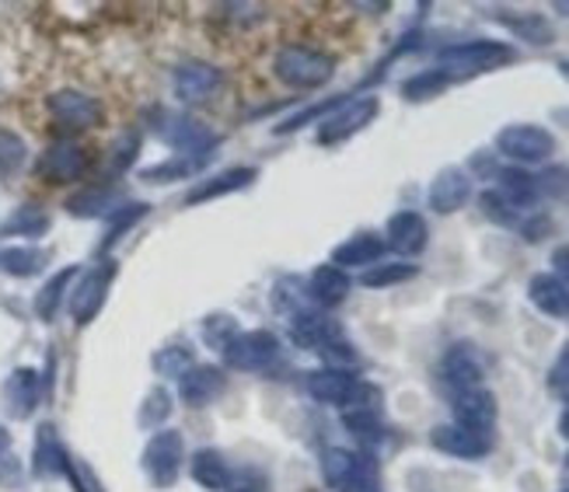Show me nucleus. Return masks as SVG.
Here are the masks:
<instances>
[{
  "mask_svg": "<svg viewBox=\"0 0 569 492\" xmlns=\"http://www.w3.org/2000/svg\"><path fill=\"white\" fill-rule=\"evenodd\" d=\"M273 73H277V81H283L293 91H315L332 81L336 60L326 53V49H315L305 42H287L277 49Z\"/></svg>",
  "mask_w": 569,
  "mask_h": 492,
  "instance_id": "nucleus-1",
  "label": "nucleus"
},
{
  "mask_svg": "<svg viewBox=\"0 0 569 492\" xmlns=\"http://www.w3.org/2000/svg\"><path fill=\"white\" fill-rule=\"evenodd\" d=\"M151 130L168 143V147H176V151H182V158L196 161V164H207L210 154H217L213 147L220 143V137L203 127L200 119H192L186 112H171V109H158L154 112V122H151Z\"/></svg>",
  "mask_w": 569,
  "mask_h": 492,
  "instance_id": "nucleus-2",
  "label": "nucleus"
},
{
  "mask_svg": "<svg viewBox=\"0 0 569 492\" xmlns=\"http://www.w3.org/2000/svg\"><path fill=\"white\" fill-rule=\"evenodd\" d=\"M321 479L336 492H378V464L350 448L321 451Z\"/></svg>",
  "mask_w": 569,
  "mask_h": 492,
  "instance_id": "nucleus-3",
  "label": "nucleus"
},
{
  "mask_svg": "<svg viewBox=\"0 0 569 492\" xmlns=\"http://www.w3.org/2000/svg\"><path fill=\"white\" fill-rule=\"evenodd\" d=\"M517 60V49L507 42H492V39H468L443 46L437 53V63L443 73H479V70H497L503 63Z\"/></svg>",
  "mask_w": 569,
  "mask_h": 492,
  "instance_id": "nucleus-4",
  "label": "nucleus"
},
{
  "mask_svg": "<svg viewBox=\"0 0 569 492\" xmlns=\"http://www.w3.org/2000/svg\"><path fill=\"white\" fill-rule=\"evenodd\" d=\"M305 391L318 405H336V409H353V405H370L367 399H375L353 371H342V367H321L305 378Z\"/></svg>",
  "mask_w": 569,
  "mask_h": 492,
  "instance_id": "nucleus-5",
  "label": "nucleus"
},
{
  "mask_svg": "<svg viewBox=\"0 0 569 492\" xmlns=\"http://www.w3.org/2000/svg\"><path fill=\"white\" fill-rule=\"evenodd\" d=\"M224 367L241 374H266L269 367H277L283 357V347L273 332L266 329H252V332H238L224 350Z\"/></svg>",
  "mask_w": 569,
  "mask_h": 492,
  "instance_id": "nucleus-6",
  "label": "nucleus"
},
{
  "mask_svg": "<svg viewBox=\"0 0 569 492\" xmlns=\"http://www.w3.org/2000/svg\"><path fill=\"white\" fill-rule=\"evenodd\" d=\"M119 273V265L112 259H102L98 265H91L88 273L78 277V283H73L70 290V318H73V325H91L98 311L106 308L109 301V290H112V280Z\"/></svg>",
  "mask_w": 569,
  "mask_h": 492,
  "instance_id": "nucleus-7",
  "label": "nucleus"
},
{
  "mask_svg": "<svg viewBox=\"0 0 569 492\" xmlns=\"http://www.w3.org/2000/svg\"><path fill=\"white\" fill-rule=\"evenodd\" d=\"M186 464V440L179 430H158L143 448V472L154 489H171Z\"/></svg>",
  "mask_w": 569,
  "mask_h": 492,
  "instance_id": "nucleus-8",
  "label": "nucleus"
},
{
  "mask_svg": "<svg viewBox=\"0 0 569 492\" xmlns=\"http://www.w3.org/2000/svg\"><path fill=\"white\" fill-rule=\"evenodd\" d=\"M378 112H381L378 94L350 98V102H342L336 112H329L326 119L318 122V143H321V147H336V143H342V140L357 137L360 130H367L370 122L378 119Z\"/></svg>",
  "mask_w": 569,
  "mask_h": 492,
  "instance_id": "nucleus-9",
  "label": "nucleus"
},
{
  "mask_svg": "<svg viewBox=\"0 0 569 492\" xmlns=\"http://www.w3.org/2000/svg\"><path fill=\"white\" fill-rule=\"evenodd\" d=\"M497 151L517 164H541L556 151V137L538 122H510L497 133Z\"/></svg>",
  "mask_w": 569,
  "mask_h": 492,
  "instance_id": "nucleus-10",
  "label": "nucleus"
},
{
  "mask_svg": "<svg viewBox=\"0 0 569 492\" xmlns=\"http://www.w3.org/2000/svg\"><path fill=\"white\" fill-rule=\"evenodd\" d=\"M91 168V154L88 147H81L78 140H53L39 154L36 161V175L49 185H70L81 182Z\"/></svg>",
  "mask_w": 569,
  "mask_h": 492,
  "instance_id": "nucleus-11",
  "label": "nucleus"
},
{
  "mask_svg": "<svg viewBox=\"0 0 569 492\" xmlns=\"http://www.w3.org/2000/svg\"><path fill=\"white\" fill-rule=\"evenodd\" d=\"M46 109H49V116H53L57 127L73 130V133L102 127V119H106V106L98 102L94 94L78 91V88H60V91H53V94L46 98Z\"/></svg>",
  "mask_w": 569,
  "mask_h": 492,
  "instance_id": "nucleus-12",
  "label": "nucleus"
},
{
  "mask_svg": "<svg viewBox=\"0 0 569 492\" xmlns=\"http://www.w3.org/2000/svg\"><path fill=\"white\" fill-rule=\"evenodd\" d=\"M171 88H176V98L186 106H200L217 98V91L224 88V70L207 63V60H182L171 73Z\"/></svg>",
  "mask_w": 569,
  "mask_h": 492,
  "instance_id": "nucleus-13",
  "label": "nucleus"
},
{
  "mask_svg": "<svg viewBox=\"0 0 569 492\" xmlns=\"http://www.w3.org/2000/svg\"><path fill=\"white\" fill-rule=\"evenodd\" d=\"M224 391H228V374H224V367H213V363H196L179 378V399L189 409L213 405Z\"/></svg>",
  "mask_w": 569,
  "mask_h": 492,
  "instance_id": "nucleus-14",
  "label": "nucleus"
},
{
  "mask_svg": "<svg viewBox=\"0 0 569 492\" xmlns=\"http://www.w3.org/2000/svg\"><path fill=\"white\" fill-rule=\"evenodd\" d=\"M430 444L448 454V458H461V461H479L492 451V436L489 433H476L468 426H458V423H443V426H433L430 433Z\"/></svg>",
  "mask_w": 569,
  "mask_h": 492,
  "instance_id": "nucleus-15",
  "label": "nucleus"
},
{
  "mask_svg": "<svg viewBox=\"0 0 569 492\" xmlns=\"http://www.w3.org/2000/svg\"><path fill=\"white\" fill-rule=\"evenodd\" d=\"M385 244L391 252H399L406 259L419 255L430 244V228H427V220L423 213H416V210H399V213H391L388 220V228H385Z\"/></svg>",
  "mask_w": 569,
  "mask_h": 492,
  "instance_id": "nucleus-16",
  "label": "nucleus"
},
{
  "mask_svg": "<svg viewBox=\"0 0 569 492\" xmlns=\"http://www.w3.org/2000/svg\"><path fill=\"white\" fill-rule=\"evenodd\" d=\"M482 374H486V363H482V353L472 347V342H458L440 360V378L448 381L455 391H472L482 384Z\"/></svg>",
  "mask_w": 569,
  "mask_h": 492,
  "instance_id": "nucleus-17",
  "label": "nucleus"
},
{
  "mask_svg": "<svg viewBox=\"0 0 569 492\" xmlns=\"http://www.w3.org/2000/svg\"><path fill=\"white\" fill-rule=\"evenodd\" d=\"M42 405V374L36 367H18L4 381V409L11 420H29Z\"/></svg>",
  "mask_w": 569,
  "mask_h": 492,
  "instance_id": "nucleus-18",
  "label": "nucleus"
},
{
  "mask_svg": "<svg viewBox=\"0 0 569 492\" xmlns=\"http://www.w3.org/2000/svg\"><path fill=\"white\" fill-rule=\"evenodd\" d=\"M130 200L122 195V189L119 185H88V189H81V192H73L70 200L63 203L67 207V213L70 217H78V220H109L116 210H122Z\"/></svg>",
  "mask_w": 569,
  "mask_h": 492,
  "instance_id": "nucleus-19",
  "label": "nucleus"
},
{
  "mask_svg": "<svg viewBox=\"0 0 569 492\" xmlns=\"http://www.w3.org/2000/svg\"><path fill=\"white\" fill-rule=\"evenodd\" d=\"M497 395L486 388H472V391H458L455 399V423L458 426H468L476 433H489L492 426H497Z\"/></svg>",
  "mask_w": 569,
  "mask_h": 492,
  "instance_id": "nucleus-20",
  "label": "nucleus"
},
{
  "mask_svg": "<svg viewBox=\"0 0 569 492\" xmlns=\"http://www.w3.org/2000/svg\"><path fill=\"white\" fill-rule=\"evenodd\" d=\"M430 207L437 213H458L468 200H472V175L465 168H443L430 182Z\"/></svg>",
  "mask_w": 569,
  "mask_h": 492,
  "instance_id": "nucleus-21",
  "label": "nucleus"
},
{
  "mask_svg": "<svg viewBox=\"0 0 569 492\" xmlns=\"http://www.w3.org/2000/svg\"><path fill=\"white\" fill-rule=\"evenodd\" d=\"M256 179H259V168H252V164H244V168L238 164V168H228V171H217V175H210V179H200V185H196L186 195V203L189 207H200V203L220 200V195H231V192L249 189Z\"/></svg>",
  "mask_w": 569,
  "mask_h": 492,
  "instance_id": "nucleus-22",
  "label": "nucleus"
},
{
  "mask_svg": "<svg viewBox=\"0 0 569 492\" xmlns=\"http://www.w3.org/2000/svg\"><path fill=\"white\" fill-rule=\"evenodd\" d=\"M70 464V451L63 448V440L57 436L53 426H39L36 433V451H32V475L36 479H60Z\"/></svg>",
  "mask_w": 569,
  "mask_h": 492,
  "instance_id": "nucleus-23",
  "label": "nucleus"
},
{
  "mask_svg": "<svg viewBox=\"0 0 569 492\" xmlns=\"http://www.w3.org/2000/svg\"><path fill=\"white\" fill-rule=\"evenodd\" d=\"M189 475H192L196 485L207 489V492H228L234 485V469L228 464V458L220 451H213V448H203V451L192 454Z\"/></svg>",
  "mask_w": 569,
  "mask_h": 492,
  "instance_id": "nucleus-24",
  "label": "nucleus"
},
{
  "mask_svg": "<svg viewBox=\"0 0 569 492\" xmlns=\"http://www.w3.org/2000/svg\"><path fill=\"white\" fill-rule=\"evenodd\" d=\"M388 252L385 238L370 234V231H360L353 238H346L342 244L332 249V265L339 269H357V265H378Z\"/></svg>",
  "mask_w": 569,
  "mask_h": 492,
  "instance_id": "nucleus-25",
  "label": "nucleus"
},
{
  "mask_svg": "<svg viewBox=\"0 0 569 492\" xmlns=\"http://www.w3.org/2000/svg\"><path fill=\"white\" fill-rule=\"evenodd\" d=\"M290 339L301 350H321L326 342L339 339V325L321 311H297L290 318Z\"/></svg>",
  "mask_w": 569,
  "mask_h": 492,
  "instance_id": "nucleus-26",
  "label": "nucleus"
},
{
  "mask_svg": "<svg viewBox=\"0 0 569 492\" xmlns=\"http://www.w3.org/2000/svg\"><path fill=\"white\" fill-rule=\"evenodd\" d=\"M528 298L531 304L549 314V318H569V283L559 280L556 273H538L528 283Z\"/></svg>",
  "mask_w": 569,
  "mask_h": 492,
  "instance_id": "nucleus-27",
  "label": "nucleus"
},
{
  "mask_svg": "<svg viewBox=\"0 0 569 492\" xmlns=\"http://www.w3.org/2000/svg\"><path fill=\"white\" fill-rule=\"evenodd\" d=\"M350 277H346V269L326 262V265H318L311 280H308V293H311V301L321 304V308H336L346 301V293H350Z\"/></svg>",
  "mask_w": 569,
  "mask_h": 492,
  "instance_id": "nucleus-28",
  "label": "nucleus"
},
{
  "mask_svg": "<svg viewBox=\"0 0 569 492\" xmlns=\"http://www.w3.org/2000/svg\"><path fill=\"white\" fill-rule=\"evenodd\" d=\"M78 277H81V269L67 265V269H60V273H53V277L46 280V287L36 293V318H39V322H53V318L60 314L67 290H73Z\"/></svg>",
  "mask_w": 569,
  "mask_h": 492,
  "instance_id": "nucleus-29",
  "label": "nucleus"
},
{
  "mask_svg": "<svg viewBox=\"0 0 569 492\" xmlns=\"http://www.w3.org/2000/svg\"><path fill=\"white\" fill-rule=\"evenodd\" d=\"M497 182H500V195L503 200L521 213V210H528V207H535V200H538V179L531 175V171H525V168H500L497 171Z\"/></svg>",
  "mask_w": 569,
  "mask_h": 492,
  "instance_id": "nucleus-30",
  "label": "nucleus"
},
{
  "mask_svg": "<svg viewBox=\"0 0 569 492\" xmlns=\"http://www.w3.org/2000/svg\"><path fill=\"white\" fill-rule=\"evenodd\" d=\"M49 228H53V217H49V210H42L39 203H21L8 220H4V231L8 238H29V241H36V238H42Z\"/></svg>",
  "mask_w": 569,
  "mask_h": 492,
  "instance_id": "nucleus-31",
  "label": "nucleus"
},
{
  "mask_svg": "<svg viewBox=\"0 0 569 492\" xmlns=\"http://www.w3.org/2000/svg\"><path fill=\"white\" fill-rule=\"evenodd\" d=\"M451 84V73H443L440 67H430L423 73H412V78L402 84V94L406 102H430V98L443 94Z\"/></svg>",
  "mask_w": 569,
  "mask_h": 492,
  "instance_id": "nucleus-32",
  "label": "nucleus"
},
{
  "mask_svg": "<svg viewBox=\"0 0 569 492\" xmlns=\"http://www.w3.org/2000/svg\"><path fill=\"white\" fill-rule=\"evenodd\" d=\"M42 265H46V252L32 249V244H18V249L0 252V269H4L8 277H18V280L36 277Z\"/></svg>",
  "mask_w": 569,
  "mask_h": 492,
  "instance_id": "nucleus-33",
  "label": "nucleus"
},
{
  "mask_svg": "<svg viewBox=\"0 0 569 492\" xmlns=\"http://www.w3.org/2000/svg\"><path fill=\"white\" fill-rule=\"evenodd\" d=\"M342 426L350 430L357 440H363V444H375V440H381V433H385L381 415L375 412V405H353V409H342Z\"/></svg>",
  "mask_w": 569,
  "mask_h": 492,
  "instance_id": "nucleus-34",
  "label": "nucleus"
},
{
  "mask_svg": "<svg viewBox=\"0 0 569 492\" xmlns=\"http://www.w3.org/2000/svg\"><path fill=\"white\" fill-rule=\"evenodd\" d=\"M416 273H419V269L409 265V262H378V265H370L367 273L360 277V283L370 287V290H388V287L409 283Z\"/></svg>",
  "mask_w": 569,
  "mask_h": 492,
  "instance_id": "nucleus-35",
  "label": "nucleus"
},
{
  "mask_svg": "<svg viewBox=\"0 0 569 492\" xmlns=\"http://www.w3.org/2000/svg\"><path fill=\"white\" fill-rule=\"evenodd\" d=\"M196 168H200V164L179 154V158H168V161H161V164L143 168V171H140V179H143V182H151V185H168V182H182V179H189Z\"/></svg>",
  "mask_w": 569,
  "mask_h": 492,
  "instance_id": "nucleus-36",
  "label": "nucleus"
},
{
  "mask_svg": "<svg viewBox=\"0 0 569 492\" xmlns=\"http://www.w3.org/2000/svg\"><path fill=\"white\" fill-rule=\"evenodd\" d=\"M147 203H127L122 210H116L112 217H109V231H106V241H102V252H109L112 244L119 241V238H127V231H133L140 220L147 217Z\"/></svg>",
  "mask_w": 569,
  "mask_h": 492,
  "instance_id": "nucleus-37",
  "label": "nucleus"
},
{
  "mask_svg": "<svg viewBox=\"0 0 569 492\" xmlns=\"http://www.w3.org/2000/svg\"><path fill=\"white\" fill-rule=\"evenodd\" d=\"M171 409H176V405H171V395H168L164 388L147 391V399H143V405H140V415H137L140 430H154V433H158V426L168 423Z\"/></svg>",
  "mask_w": 569,
  "mask_h": 492,
  "instance_id": "nucleus-38",
  "label": "nucleus"
},
{
  "mask_svg": "<svg viewBox=\"0 0 569 492\" xmlns=\"http://www.w3.org/2000/svg\"><path fill=\"white\" fill-rule=\"evenodd\" d=\"M151 363H154V371L161 374V378H182L189 367H196V357H192V350L189 347H161L154 357H151Z\"/></svg>",
  "mask_w": 569,
  "mask_h": 492,
  "instance_id": "nucleus-39",
  "label": "nucleus"
},
{
  "mask_svg": "<svg viewBox=\"0 0 569 492\" xmlns=\"http://www.w3.org/2000/svg\"><path fill=\"white\" fill-rule=\"evenodd\" d=\"M29 161V147L14 130H0V175H14Z\"/></svg>",
  "mask_w": 569,
  "mask_h": 492,
  "instance_id": "nucleus-40",
  "label": "nucleus"
},
{
  "mask_svg": "<svg viewBox=\"0 0 569 492\" xmlns=\"http://www.w3.org/2000/svg\"><path fill=\"white\" fill-rule=\"evenodd\" d=\"M137 154H140V133L137 130L119 133L109 147V168L116 171V175H122V171H130Z\"/></svg>",
  "mask_w": 569,
  "mask_h": 492,
  "instance_id": "nucleus-41",
  "label": "nucleus"
},
{
  "mask_svg": "<svg viewBox=\"0 0 569 492\" xmlns=\"http://www.w3.org/2000/svg\"><path fill=\"white\" fill-rule=\"evenodd\" d=\"M507 24L510 29L521 36V39H528V42H535V46H549L552 42V24L541 18V14H525V18H507Z\"/></svg>",
  "mask_w": 569,
  "mask_h": 492,
  "instance_id": "nucleus-42",
  "label": "nucleus"
},
{
  "mask_svg": "<svg viewBox=\"0 0 569 492\" xmlns=\"http://www.w3.org/2000/svg\"><path fill=\"white\" fill-rule=\"evenodd\" d=\"M482 213L492 220V224H503V228H510V224H517V217H521V213H517L507 200H503V195L500 192H482Z\"/></svg>",
  "mask_w": 569,
  "mask_h": 492,
  "instance_id": "nucleus-43",
  "label": "nucleus"
},
{
  "mask_svg": "<svg viewBox=\"0 0 569 492\" xmlns=\"http://www.w3.org/2000/svg\"><path fill=\"white\" fill-rule=\"evenodd\" d=\"M549 388L556 391V395L562 402H569V342L559 350L556 363H552V371H549Z\"/></svg>",
  "mask_w": 569,
  "mask_h": 492,
  "instance_id": "nucleus-44",
  "label": "nucleus"
},
{
  "mask_svg": "<svg viewBox=\"0 0 569 492\" xmlns=\"http://www.w3.org/2000/svg\"><path fill=\"white\" fill-rule=\"evenodd\" d=\"M569 189V168H552L546 175L538 179V192H549V195H562Z\"/></svg>",
  "mask_w": 569,
  "mask_h": 492,
  "instance_id": "nucleus-45",
  "label": "nucleus"
},
{
  "mask_svg": "<svg viewBox=\"0 0 569 492\" xmlns=\"http://www.w3.org/2000/svg\"><path fill=\"white\" fill-rule=\"evenodd\" d=\"M549 231H552V220H549V217H535L531 224H525V238H528V241H541Z\"/></svg>",
  "mask_w": 569,
  "mask_h": 492,
  "instance_id": "nucleus-46",
  "label": "nucleus"
},
{
  "mask_svg": "<svg viewBox=\"0 0 569 492\" xmlns=\"http://www.w3.org/2000/svg\"><path fill=\"white\" fill-rule=\"evenodd\" d=\"M552 265H556L559 280H569V244H559V249L552 252Z\"/></svg>",
  "mask_w": 569,
  "mask_h": 492,
  "instance_id": "nucleus-47",
  "label": "nucleus"
},
{
  "mask_svg": "<svg viewBox=\"0 0 569 492\" xmlns=\"http://www.w3.org/2000/svg\"><path fill=\"white\" fill-rule=\"evenodd\" d=\"M11 451V430L0 426V461H4V454Z\"/></svg>",
  "mask_w": 569,
  "mask_h": 492,
  "instance_id": "nucleus-48",
  "label": "nucleus"
},
{
  "mask_svg": "<svg viewBox=\"0 0 569 492\" xmlns=\"http://www.w3.org/2000/svg\"><path fill=\"white\" fill-rule=\"evenodd\" d=\"M559 433H562V436L569 440V409H566V412L559 415Z\"/></svg>",
  "mask_w": 569,
  "mask_h": 492,
  "instance_id": "nucleus-49",
  "label": "nucleus"
},
{
  "mask_svg": "<svg viewBox=\"0 0 569 492\" xmlns=\"http://www.w3.org/2000/svg\"><path fill=\"white\" fill-rule=\"evenodd\" d=\"M231 492H259V489H252V485H238V489H231Z\"/></svg>",
  "mask_w": 569,
  "mask_h": 492,
  "instance_id": "nucleus-50",
  "label": "nucleus"
},
{
  "mask_svg": "<svg viewBox=\"0 0 569 492\" xmlns=\"http://www.w3.org/2000/svg\"><path fill=\"white\" fill-rule=\"evenodd\" d=\"M559 70H562V73H566V78H569V60H562V63H559Z\"/></svg>",
  "mask_w": 569,
  "mask_h": 492,
  "instance_id": "nucleus-51",
  "label": "nucleus"
},
{
  "mask_svg": "<svg viewBox=\"0 0 569 492\" xmlns=\"http://www.w3.org/2000/svg\"><path fill=\"white\" fill-rule=\"evenodd\" d=\"M566 469H569V454H566Z\"/></svg>",
  "mask_w": 569,
  "mask_h": 492,
  "instance_id": "nucleus-52",
  "label": "nucleus"
},
{
  "mask_svg": "<svg viewBox=\"0 0 569 492\" xmlns=\"http://www.w3.org/2000/svg\"><path fill=\"white\" fill-rule=\"evenodd\" d=\"M562 492H569V489H562Z\"/></svg>",
  "mask_w": 569,
  "mask_h": 492,
  "instance_id": "nucleus-53",
  "label": "nucleus"
}]
</instances>
